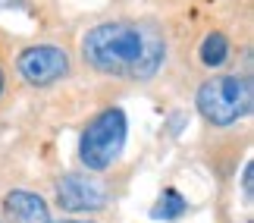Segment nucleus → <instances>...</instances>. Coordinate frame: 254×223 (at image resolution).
<instances>
[{"label":"nucleus","mask_w":254,"mask_h":223,"mask_svg":"<svg viewBox=\"0 0 254 223\" xmlns=\"http://www.w3.org/2000/svg\"><path fill=\"white\" fill-rule=\"evenodd\" d=\"M185 211H189V201H185L176 189H163L151 214L157 217V220H176V217H182Z\"/></svg>","instance_id":"8"},{"label":"nucleus","mask_w":254,"mask_h":223,"mask_svg":"<svg viewBox=\"0 0 254 223\" xmlns=\"http://www.w3.org/2000/svg\"><path fill=\"white\" fill-rule=\"evenodd\" d=\"M54 223V220H51ZM57 223H94V220H57Z\"/></svg>","instance_id":"11"},{"label":"nucleus","mask_w":254,"mask_h":223,"mask_svg":"<svg viewBox=\"0 0 254 223\" xmlns=\"http://www.w3.org/2000/svg\"><path fill=\"white\" fill-rule=\"evenodd\" d=\"M251 173H254V170H251V163H248V167H245V179H242V189H245L248 198H251Z\"/></svg>","instance_id":"9"},{"label":"nucleus","mask_w":254,"mask_h":223,"mask_svg":"<svg viewBox=\"0 0 254 223\" xmlns=\"http://www.w3.org/2000/svg\"><path fill=\"white\" fill-rule=\"evenodd\" d=\"M54 198L57 208L66 214H97L107 208L110 192H107V182L91 173H63L54 182Z\"/></svg>","instance_id":"5"},{"label":"nucleus","mask_w":254,"mask_h":223,"mask_svg":"<svg viewBox=\"0 0 254 223\" xmlns=\"http://www.w3.org/2000/svg\"><path fill=\"white\" fill-rule=\"evenodd\" d=\"M254 91L245 75H210L194 91V107L210 126H232L251 113Z\"/></svg>","instance_id":"3"},{"label":"nucleus","mask_w":254,"mask_h":223,"mask_svg":"<svg viewBox=\"0 0 254 223\" xmlns=\"http://www.w3.org/2000/svg\"><path fill=\"white\" fill-rule=\"evenodd\" d=\"M198 60L207 66V70H217V66H223L229 60V38L223 32H210L204 35V41L198 47Z\"/></svg>","instance_id":"7"},{"label":"nucleus","mask_w":254,"mask_h":223,"mask_svg":"<svg viewBox=\"0 0 254 223\" xmlns=\"http://www.w3.org/2000/svg\"><path fill=\"white\" fill-rule=\"evenodd\" d=\"M3 211L13 223H51V208L38 192L13 189L3 195Z\"/></svg>","instance_id":"6"},{"label":"nucleus","mask_w":254,"mask_h":223,"mask_svg":"<svg viewBox=\"0 0 254 223\" xmlns=\"http://www.w3.org/2000/svg\"><path fill=\"white\" fill-rule=\"evenodd\" d=\"M16 73L32 88H51L72 73V60L57 44H32L16 54Z\"/></svg>","instance_id":"4"},{"label":"nucleus","mask_w":254,"mask_h":223,"mask_svg":"<svg viewBox=\"0 0 254 223\" xmlns=\"http://www.w3.org/2000/svg\"><path fill=\"white\" fill-rule=\"evenodd\" d=\"M3 88H6V75H3V70H0V94H3Z\"/></svg>","instance_id":"10"},{"label":"nucleus","mask_w":254,"mask_h":223,"mask_svg":"<svg viewBox=\"0 0 254 223\" xmlns=\"http://www.w3.org/2000/svg\"><path fill=\"white\" fill-rule=\"evenodd\" d=\"M79 54L88 70L116 79H154L167 60V35L154 22H113L91 25L79 41Z\"/></svg>","instance_id":"1"},{"label":"nucleus","mask_w":254,"mask_h":223,"mask_svg":"<svg viewBox=\"0 0 254 223\" xmlns=\"http://www.w3.org/2000/svg\"><path fill=\"white\" fill-rule=\"evenodd\" d=\"M126 135H129V120L123 107H104L85 123L79 135V160L88 173L110 170L126 151Z\"/></svg>","instance_id":"2"}]
</instances>
